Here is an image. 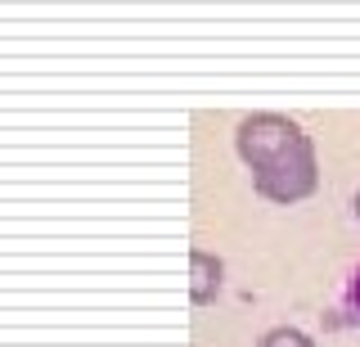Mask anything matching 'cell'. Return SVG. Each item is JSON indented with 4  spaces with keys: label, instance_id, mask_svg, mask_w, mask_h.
<instances>
[{
    "label": "cell",
    "instance_id": "3",
    "mask_svg": "<svg viewBox=\"0 0 360 347\" xmlns=\"http://www.w3.org/2000/svg\"><path fill=\"white\" fill-rule=\"evenodd\" d=\"M257 347H315L307 329H297V324H275V329L262 334V343Z\"/></svg>",
    "mask_w": 360,
    "mask_h": 347
},
{
    "label": "cell",
    "instance_id": "4",
    "mask_svg": "<svg viewBox=\"0 0 360 347\" xmlns=\"http://www.w3.org/2000/svg\"><path fill=\"white\" fill-rule=\"evenodd\" d=\"M352 307L360 311V266H356V275H352Z\"/></svg>",
    "mask_w": 360,
    "mask_h": 347
},
{
    "label": "cell",
    "instance_id": "5",
    "mask_svg": "<svg viewBox=\"0 0 360 347\" xmlns=\"http://www.w3.org/2000/svg\"><path fill=\"white\" fill-rule=\"evenodd\" d=\"M356 217H360V189H356Z\"/></svg>",
    "mask_w": 360,
    "mask_h": 347
},
{
    "label": "cell",
    "instance_id": "2",
    "mask_svg": "<svg viewBox=\"0 0 360 347\" xmlns=\"http://www.w3.org/2000/svg\"><path fill=\"white\" fill-rule=\"evenodd\" d=\"M221 284H225V262H221V257L207 253V248L189 253V302H194V307L217 302Z\"/></svg>",
    "mask_w": 360,
    "mask_h": 347
},
{
    "label": "cell",
    "instance_id": "1",
    "mask_svg": "<svg viewBox=\"0 0 360 347\" xmlns=\"http://www.w3.org/2000/svg\"><path fill=\"white\" fill-rule=\"evenodd\" d=\"M239 158L252 172L257 194L270 203H302L320 185V163H315L311 136L284 113H252L234 131Z\"/></svg>",
    "mask_w": 360,
    "mask_h": 347
}]
</instances>
